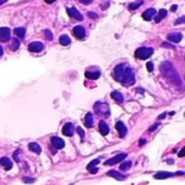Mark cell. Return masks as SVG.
Segmentation results:
<instances>
[{"label":"cell","instance_id":"obj_1","mask_svg":"<svg viewBox=\"0 0 185 185\" xmlns=\"http://www.w3.org/2000/svg\"><path fill=\"white\" fill-rule=\"evenodd\" d=\"M114 79L123 84V87H130L134 84L135 76L133 69L127 64H119L114 68Z\"/></svg>","mask_w":185,"mask_h":185},{"label":"cell","instance_id":"obj_38","mask_svg":"<svg viewBox=\"0 0 185 185\" xmlns=\"http://www.w3.org/2000/svg\"><path fill=\"white\" fill-rule=\"evenodd\" d=\"M79 1H80L81 3H84V4H90L93 0H79Z\"/></svg>","mask_w":185,"mask_h":185},{"label":"cell","instance_id":"obj_36","mask_svg":"<svg viewBox=\"0 0 185 185\" xmlns=\"http://www.w3.org/2000/svg\"><path fill=\"white\" fill-rule=\"evenodd\" d=\"M158 126H159V123H155V125H153L152 127H149L148 131H149V132H153V131H155L156 129L158 128Z\"/></svg>","mask_w":185,"mask_h":185},{"label":"cell","instance_id":"obj_15","mask_svg":"<svg viewBox=\"0 0 185 185\" xmlns=\"http://www.w3.org/2000/svg\"><path fill=\"white\" fill-rule=\"evenodd\" d=\"M169 41H172L174 43H179L183 38V35L181 33H171L167 36Z\"/></svg>","mask_w":185,"mask_h":185},{"label":"cell","instance_id":"obj_20","mask_svg":"<svg viewBox=\"0 0 185 185\" xmlns=\"http://www.w3.org/2000/svg\"><path fill=\"white\" fill-rule=\"evenodd\" d=\"M93 115L91 113H88L86 115V118H84V125H86L87 128H92L93 127Z\"/></svg>","mask_w":185,"mask_h":185},{"label":"cell","instance_id":"obj_47","mask_svg":"<svg viewBox=\"0 0 185 185\" xmlns=\"http://www.w3.org/2000/svg\"><path fill=\"white\" fill-rule=\"evenodd\" d=\"M7 1H8V0H0V6H1V4H3V3H6Z\"/></svg>","mask_w":185,"mask_h":185},{"label":"cell","instance_id":"obj_7","mask_svg":"<svg viewBox=\"0 0 185 185\" xmlns=\"http://www.w3.org/2000/svg\"><path fill=\"white\" fill-rule=\"evenodd\" d=\"M11 38V30L8 27H0V41L7 42Z\"/></svg>","mask_w":185,"mask_h":185},{"label":"cell","instance_id":"obj_46","mask_svg":"<svg viewBox=\"0 0 185 185\" xmlns=\"http://www.w3.org/2000/svg\"><path fill=\"white\" fill-rule=\"evenodd\" d=\"M178 9V6H172L171 7V11H175Z\"/></svg>","mask_w":185,"mask_h":185},{"label":"cell","instance_id":"obj_6","mask_svg":"<svg viewBox=\"0 0 185 185\" xmlns=\"http://www.w3.org/2000/svg\"><path fill=\"white\" fill-rule=\"evenodd\" d=\"M127 154L126 153H121V154H118V155L114 156V157H112V158L107 159V160L105 161V166H113V164H118V162H120V161H123V159L127 157Z\"/></svg>","mask_w":185,"mask_h":185},{"label":"cell","instance_id":"obj_9","mask_svg":"<svg viewBox=\"0 0 185 185\" xmlns=\"http://www.w3.org/2000/svg\"><path fill=\"white\" fill-rule=\"evenodd\" d=\"M67 14L70 16V18H75V20H77V21H82L84 20V16H82V14H81L79 11H78L76 8H67Z\"/></svg>","mask_w":185,"mask_h":185},{"label":"cell","instance_id":"obj_14","mask_svg":"<svg viewBox=\"0 0 185 185\" xmlns=\"http://www.w3.org/2000/svg\"><path fill=\"white\" fill-rule=\"evenodd\" d=\"M106 174H107L108 176H112V178H114V179L118 180V181H123V180L127 179V175H125V174L118 172V171H116V170L108 171V172L106 173Z\"/></svg>","mask_w":185,"mask_h":185},{"label":"cell","instance_id":"obj_30","mask_svg":"<svg viewBox=\"0 0 185 185\" xmlns=\"http://www.w3.org/2000/svg\"><path fill=\"white\" fill-rule=\"evenodd\" d=\"M45 36H46V38L48 39V40H50V41L53 39V35H52V33H51L49 29L45 30Z\"/></svg>","mask_w":185,"mask_h":185},{"label":"cell","instance_id":"obj_37","mask_svg":"<svg viewBox=\"0 0 185 185\" xmlns=\"http://www.w3.org/2000/svg\"><path fill=\"white\" fill-rule=\"evenodd\" d=\"M162 47H164V48H169V49L174 48V46L170 45V43H168V42H162Z\"/></svg>","mask_w":185,"mask_h":185},{"label":"cell","instance_id":"obj_43","mask_svg":"<svg viewBox=\"0 0 185 185\" xmlns=\"http://www.w3.org/2000/svg\"><path fill=\"white\" fill-rule=\"evenodd\" d=\"M108 6H109V3H108V2H105V4H103V6H102V9L105 10L106 8H108Z\"/></svg>","mask_w":185,"mask_h":185},{"label":"cell","instance_id":"obj_19","mask_svg":"<svg viewBox=\"0 0 185 185\" xmlns=\"http://www.w3.org/2000/svg\"><path fill=\"white\" fill-rule=\"evenodd\" d=\"M0 164L3 166V168H4L7 171H9L10 169H12V166H13L11 159L8 158V157H2V158L0 159Z\"/></svg>","mask_w":185,"mask_h":185},{"label":"cell","instance_id":"obj_24","mask_svg":"<svg viewBox=\"0 0 185 185\" xmlns=\"http://www.w3.org/2000/svg\"><path fill=\"white\" fill-rule=\"evenodd\" d=\"M14 34L22 40V39H24V37H25L26 29H25L24 27H18V28H15L14 29Z\"/></svg>","mask_w":185,"mask_h":185},{"label":"cell","instance_id":"obj_40","mask_svg":"<svg viewBox=\"0 0 185 185\" xmlns=\"http://www.w3.org/2000/svg\"><path fill=\"white\" fill-rule=\"evenodd\" d=\"M146 143V140L145 139H141L140 142H139V144H140V146H142V145H144V144Z\"/></svg>","mask_w":185,"mask_h":185},{"label":"cell","instance_id":"obj_44","mask_svg":"<svg viewBox=\"0 0 185 185\" xmlns=\"http://www.w3.org/2000/svg\"><path fill=\"white\" fill-rule=\"evenodd\" d=\"M45 1L47 3H49V4H51V3H53L54 1H55V0H45Z\"/></svg>","mask_w":185,"mask_h":185},{"label":"cell","instance_id":"obj_16","mask_svg":"<svg viewBox=\"0 0 185 185\" xmlns=\"http://www.w3.org/2000/svg\"><path fill=\"white\" fill-rule=\"evenodd\" d=\"M156 14V10L154 8H149V9L145 10L142 14V18L145 20V21H150L153 18H154V15Z\"/></svg>","mask_w":185,"mask_h":185},{"label":"cell","instance_id":"obj_18","mask_svg":"<svg viewBox=\"0 0 185 185\" xmlns=\"http://www.w3.org/2000/svg\"><path fill=\"white\" fill-rule=\"evenodd\" d=\"M175 175V173H171V172H167V171H159L154 175V178L157 180H164V179H168V178H171V176Z\"/></svg>","mask_w":185,"mask_h":185},{"label":"cell","instance_id":"obj_4","mask_svg":"<svg viewBox=\"0 0 185 185\" xmlns=\"http://www.w3.org/2000/svg\"><path fill=\"white\" fill-rule=\"evenodd\" d=\"M154 53V49L153 48H146V47H142L135 50V57L140 59V60H146L149 57H152Z\"/></svg>","mask_w":185,"mask_h":185},{"label":"cell","instance_id":"obj_32","mask_svg":"<svg viewBox=\"0 0 185 185\" xmlns=\"http://www.w3.org/2000/svg\"><path fill=\"white\" fill-rule=\"evenodd\" d=\"M185 22V16H181L180 18H178L175 22H174V24L175 25H179V24H183Z\"/></svg>","mask_w":185,"mask_h":185},{"label":"cell","instance_id":"obj_29","mask_svg":"<svg viewBox=\"0 0 185 185\" xmlns=\"http://www.w3.org/2000/svg\"><path fill=\"white\" fill-rule=\"evenodd\" d=\"M100 160H101L100 158H96V159H94V160H92L89 164H88V166H87V169L90 170V169H92V168H95L96 164H100Z\"/></svg>","mask_w":185,"mask_h":185},{"label":"cell","instance_id":"obj_33","mask_svg":"<svg viewBox=\"0 0 185 185\" xmlns=\"http://www.w3.org/2000/svg\"><path fill=\"white\" fill-rule=\"evenodd\" d=\"M146 67L148 72H153V70H154V64H153V62H147Z\"/></svg>","mask_w":185,"mask_h":185},{"label":"cell","instance_id":"obj_5","mask_svg":"<svg viewBox=\"0 0 185 185\" xmlns=\"http://www.w3.org/2000/svg\"><path fill=\"white\" fill-rule=\"evenodd\" d=\"M84 76L88 79H91V80H96L99 79L100 76H101V70L98 67H91V68H88L84 73Z\"/></svg>","mask_w":185,"mask_h":185},{"label":"cell","instance_id":"obj_31","mask_svg":"<svg viewBox=\"0 0 185 185\" xmlns=\"http://www.w3.org/2000/svg\"><path fill=\"white\" fill-rule=\"evenodd\" d=\"M77 132H78V134L80 135L81 139H84V129L81 128V127H78V128H77Z\"/></svg>","mask_w":185,"mask_h":185},{"label":"cell","instance_id":"obj_12","mask_svg":"<svg viewBox=\"0 0 185 185\" xmlns=\"http://www.w3.org/2000/svg\"><path fill=\"white\" fill-rule=\"evenodd\" d=\"M51 143H52V146L55 147L57 149H62L65 146V142L63 139L59 137H51Z\"/></svg>","mask_w":185,"mask_h":185},{"label":"cell","instance_id":"obj_41","mask_svg":"<svg viewBox=\"0 0 185 185\" xmlns=\"http://www.w3.org/2000/svg\"><path fill=\"white\" fill-rule=\"evenodd\" d=\"M184 153H185V148H182V150L179 153V157H183V156H184Z\"/></svg>","mask_w":185,"mask_h":185},{"label":"cell","instance_id":"obj_34","mask_svg":"<svg viewBox=\"0 0 185 185\" xmlns=\"http://www.w3.org/2000/svg\"><path fill=\"white\" fill-rule=\"evenodd\" d=\"M88 16H89V18H93V20H95V18H99L96 13H94V12H90V11H89V12H88Z\"/></svg>","mask_w":185,"mask_h":185},{"label":"cell","instance_id":"obj_2","mask_svg":"<svg viewBox=\"0 0 185 185\" xmlns=\"http://www.w3.org/2000/svg\"><path fill=\"white\" fill-rule=\"evenodd\" d=\"M160 69H161V73L164 74V76L169 78L174 84H179V86L182 84V81L180 79L179 74L176 73V70L174 69V67H173V65L170 62L162 63L160 66Z\"/></svg>","mask_w":185,"mask_h":185},{"label":"cell","instance_id":"obj_23","mask_svg":"<svg viewBox=\"0 0 185 185\" xmlns=\"http://www.w3.org/2000/svg\"><path fill=\"white\" fill-rule=\"evenodd\" d=\"M168 14V11L166 9H160L159 10L158 14H157V16L155 18V22L156 23H159V22L162 20V18H164L166 16H167Z\"/></svg>","mask_w":185,"mask_h":185},{"label":"cell","instance_id":"obj_22","mask_svg":"<svg viewBox=\"0 0 185 185\" xmlns=\"http://www.w3.org/2000/svg\"><path fill=\"white\" fill-rule=\"evenodd\" d=\"M111 95H112V98L116 102H118V103H123V95L119 91H113V92L111 93Z\"/></svg>","mask_w":185,"mask_h":185},{"label":"cell","instance_id":"obj_39","mask_svg":"<svg viewBox=\"0 0 185 185\" xmlns=\"http://www.w3.org/2000/svg\"><path fill=\"white\" fill-rule=\"evenodd\" d=\"M89 171L90 173H92V174H94V173H96L98 172V171H99V169H98V168H92V169H90V170H88Z\"/></svg>","mask_w":185,"mask_h":185},{"label":"cell","instance_id":"obj_27","mask_svg":"<svg viewBox=\"0 0 185 185\" xmlns=\"http://www.w3.org/2000/svg\"><path fill=\"white\" fill-rule=\"evenodd\" d=\"M132 166V162L131 161H125V162H123V164H120V170H123V171H127L129 170L130 168H131Z\"/></svg>","mask_w":185,"mask_h":185},{"label":"cell","instance_id":"obj_48","mask_svg":"<svg viewBox=\"0 0 185 185\" xmlns=\"http://www.w3.org/2000/svg\"><path fill=\"white\" fill-rule=\"evenodd\" d=\"M167 162H168V164H173V160H172V159H168Z\"/></svg>","mask_w":185,"mask_h":185},{"label":"cell","instance_id":"obj_35","mask_svg":"<svg viewBox=\"0 0 185 185\" xmlns=\"http://www.w3.org/2000/svg\"><path fill=\"white\" fill-rule=\"evenodd\" d=\"M23 182H25V183H34V182H35V179H34V178H24V179H23Z\"/></svg>","mask_w":185,"mask_h":185},{"label":"cell","instance_id":"obj_10","mask_svg":"<svg viewBox=\"0 0 185 185\" xmlns=\"http://www.w3.org/2000/svg\"><path fill=\"white\" fill-rule=\"evenodd\" d=\"M43 45H42L41 42L39 41H34L32 43L28 45V51L30 52H33V53H38V52H41L43 50Z\"/></svg>","mask_w":185,"mask_h":185},{"label":"cell","instance_id":"obj_45","mask_svg":"<svg viewBox=\"0 0 185 185\" xmlns=\"http://www.w3.org/2000/svg\"><path fill=\"white\" fill-rule=\"evenodd\" d=\"M2 54H3V49H2V47L0 46V57H2Z\"/></svg>","mask_w":185,"mask_h":185},{"label":"cell","instance_id":"obj_25","mask_svg":"<svg viewBox=\"0 0 185 185\" xmlns=\"http://www.w3.org/2000/svg\"><path fill=\"white\" fill-rule=\"evenodd\" d=\"M20 47V40L18 38H13L12 39V42H11V45H10V49L12 51H16Z\"/></svg>","mask_w":185,"mask_h":185},{"label":"cell","instance_id":"obj_42","mask_svg":"<svg viewBox=\"0 0 185 185\" xmlns=\"http://www.w3.org/2000/svg\"><path fill=\"white\" fill-rule=\"evenodd\" d=\"M167 114H168V113H164V114H161L160 116H159V117H158V119H164V117L167 116Z\"/></svg>","mask_w":185,"mask_h":185},{"label":"cell","instance_id":"obj_11","mask_svg":"<svg viewBox=\"0 0 185 185\" xmlns=\"http://www.w3.org/2000/svg\"><path fill=\"white\" fill-rule=\"evenodd\" d=\"M62 132H63V134L66 135V137H73V134H74V132H75L74 125H73L72 123H65V125L63 126Z\"/></svg>","mask_w":185,"mask_h":185},{"label":"cell","instance_id":"obj_8","mask_svg":"<svg viewBox=\"0 0 185 185\" xmlns=\"http://www.w3.org/2000/svg\"><path fill=\"white\" fill-rule=\"evenodd\" d=\"M73 34H74V36L77 39H81L82 40V39L86 38V29L81 25H77L76 27H74Z\"/></svg>","mask_w":185,"mask_h":185},{"label":"cell","instance_id":"obj_17","mask_svg":"<svg viewBox=\"0 0 185 185\" xmlns=\"http://www.w3.org/2000/svg\"><path fill=\"white\" fill-rule=\"evenodd\" d=\"M99 131L102 135H107L109 133V127L107 126V123H105L104 120H101L99 123Z\"/></svg>","mask_w":185,"mask_h":185},{"label":"cell","instance_id":"obj_28","mask_svg":"<svg viewBox=\"0 0 185 185\" xmlns=\"http://www.w3.org/2000/svg\"><path fill=\"white\" fill-rule=\"evenodd\" d=\"M143 4V1H139V2H133V3H130L129 4V10L130 11H132V10H137V9H139L141 6Z\"/></svg>","mask_w":185,"mask_h":185},{"label":"cell","instance_id":"obj_13","mask_svg":"<svg viewBox=\"0 0 185 185\" xmlns=\"http://www.w3.org/2000/svg\"><path fill=\"white\" fill-rule=\"evenodd\" d=\"M116 129L118 130V133H119V137L123 139L127 135V127L125 126V123L123 121H117L116 123Z\"/></svg>","mask_w":185,"mask_h":185},{"label":"cell","instance_id":"obj_26","mask_svg":"<svg viewBox=\"0 0 185 185\" xmlns=\"http://www.w3.org/2000/svg\"><path fill=\"white\" fill-rule=\"evenodd\" d=\"M60 43L62 46H68L70 43V38L67 35H62L60 37Z\"/></svg>","mask_w":185,"mask_h":185},{"label":"cell","instance_id":"obj_3","mask_svg":"<svg viewBox=\"0 0 185 185\" xmlns=\"http://www.w3.org/2000/svg\"><path fill=\"white\" fill-rule=\"evenodd\" d=\"M94 112H95L98 115L100 116H105V117H109L111 115V111H109V106H108L107 103H103V102H96L94 106Z\"/></svg>","mask_w":185,"mask_h":185},{"label":"cell","instance_id":"obj_21","mask_svg":"<svg viewBox=\"0 0 185 185\" xmlns=\"http://www.w3.org/2000/svg\"><path fill=\"white\" fill-rule=\"evenodd\" d=\"M28 148H29V150L36 153V154H40V153H41V147H40V145H39L38 143H35V142H32V143L28 144Z\"/></svg>","mask_w":185,"mask_h":185}]
</instances>
